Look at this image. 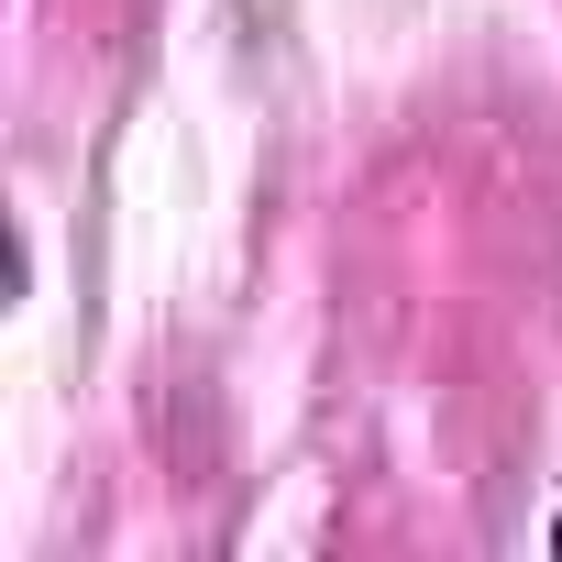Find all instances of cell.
<instances>
[{
  "mask_svg": "<svg viewBox=\"0 0 562 562\" xmlns=\"http://www.w3.org/2000/svg\"><path fill=\"white\" fill-rule=\"evenodd\" d=\"M551 540H562V529H551Z\"/></svg>",
  "mask_w": 562,
  "mask_h": 562,
  "instance_id": "1",
  "label": "cell"
}]
</instances>
